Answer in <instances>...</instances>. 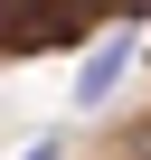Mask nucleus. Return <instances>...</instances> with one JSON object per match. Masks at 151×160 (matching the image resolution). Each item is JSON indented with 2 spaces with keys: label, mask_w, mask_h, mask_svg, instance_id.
<instances>
[{
  "label": "nucleus",
  "mask_w": 151,
  "mask_h": 160,
  "mask_svg": "<svg viewBox=\"0 0 151 160\" xmlns=\"http://www.w3.org/2000/svg\"><path fill=\"white\" fill-rule=\"evenodd\" d=\"M57 151H66V141H57V132H38V141H29L19 160H57Z\"/></svg>",
  "instance_id": "nucleus-2"
},
{
  "label": "nucleus",
  "mask_w": 151,
  "mask_h": 160,
  "mask_svg": "<svg viewBox=\"0 0 151 160\" xmlns=\"http://www.w3.org/2000/svg\"><path fill=\"white\" fill-rule=\"evenodd\" d=\"M132 47H142V10H123V19H113V38H104V47H85V66H76V104H85V113H104V94L123 85V66H132Z\"/></svg>",
  "instance_id": "nucleus-1"
}]
</instances>
